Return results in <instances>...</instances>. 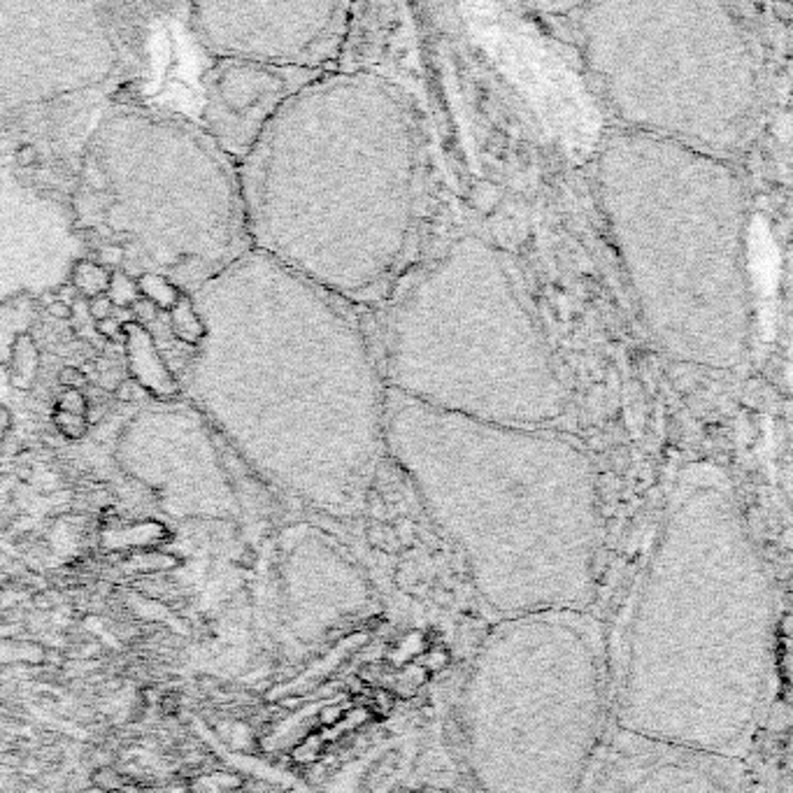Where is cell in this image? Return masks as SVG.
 Here are the masks:
<instances>
[{"label":"cell","instance_id":"obj_9","mask_svg":"<svg viewBox=\"0 0 793 793\" xmlns=\"http://www.w3.org/2000/svg\"><path fill=\"white\" fill-rule=\"evenodd\" d=\"M351 5L240 3L191 5V28L216 59L328 70L347 42Z\"/></svg>","mask_w":793,"mask_h":793},{"label":"cell","instance_id":"obj_11","mask_svg":"<svg viewBox=\"0 0 793 793\" xmlns=\"http://www.w3.org/2000/svg\"><path fill=\"white\" fill-rule=\"evenodd\" d=\"M324 73L216 59L205 73V131L228 161L242 163L281 107Z\"/></svg>","mask_w":793,"mask_h":793},{"label":"cell","instance_id":"obj_16","mask_svg":"<svg viewBox=\"0 0 793 793\" xmlns=\"http://www.w3.org/2000/svg\"><path fill=\"white\" fill-rule=\"evenodd\" d=\"M70 277H73V286L82 296L95 298L107 291L112 272L107 270V268H102L100 263H95V261H77L73 265Z\"/></svg>","mask_w":793,"mask_h":793},{"label":"cell","instance_id":"obj_7","mask_svg":"<svg viewBox=\"0 0 793 793\" xmlns=\"http://www.w3.org/2000/svg\"><path fill=\"white\" fill-rule=\"evenodd\" d=\"M386 389L421 405L519 428H561L570 409L545 330L496 247L460 235L391 307Z\"/></svg>","mask_w":793,"mask_h":793},{"label":"cell","instance_id":"obj_23","mask_svg":"<svg viewBox=\"0 0 793 793\" xmlns=\"http://www.w3.org/2000/svg\"><path fill=\"white\" fill-rule=\"evenodd\" d=\"M112 312H114V305H112V300L105 296V293H102V296L91 298V303H88V315H91L95 321H102V319L112 317Z\"/></svg>","mask_w":793,"mask_h":793},{"label":"cell","instance_id":"obj_19","mask_svg":"<svg viewBox=\"0 0 793 793\" xmlns=\"http://www.w3.org/2000/svg\"><path fill=\"white\" fill-rule=\"evenodd\" d=\"M86 409H88V400L80 389H66V391L59 395V412L80 414V417H84Z\"/></svg>","mask_w":793,"mask_h":793},{"label":"cell","instance_id":"obj_15","mask_svg":"<svg viewBox=\"0 0 793 793\" xmlns=\"http://www.w3.org/2000/svg\"><path fill=\"white\" fill-rule=\"evenodd\" d=\"M136 281H138L140 298H144L147 303H151L161 312H170L172 307L179 303V298H182V291H179L175 284H170L165 277H161V274L147 272V274H140Z\"/></svg>","mask_w":793,"mask_h":793},{"label":"cell","instance_id":"obj_13","mask_svg":"<svg viewBox=\"0 0 793 793\" xmlns=\"http://www.w3.org/2000/svg\"><path fill=\"white\" fill-rule=\"evenodd\" d=\"M168 324H170L172 337H177V340L182 344H187V347H198V344L203 342L205 326H203L200 317H198L196 307H194V303H191V298L187 296V293H182L179 303L170 310Z\"/></svg>","mask_w":793,"mask_h":793},{"label":"cell","instance_id":"obj_3","mask_svg":"<svg viewBox=\"0 0 793 793\" xmlns=\"http://www.w3.org/2000/svg\"><path fill=\"white\" fill-rule=\"evenodd\" d=\"M252 249L349 305L386 298L417 254L421 151L402 88L319 75L238 170Z\"/></svg>","mask_w":793,"mask_h":793},{"label":"cell","instance_id":"obj_6","mask_svg":"<svg viewBox=\"0 0 793 793\" xmlns=\"http://www.w3.org/2000/svg\"><path fill=\"white\" fill-rule=\"evenodd\" d=\"M470 793H581L610 731L605 624L588 607L494 619L458 670Z\"/></svg>","mask_w":793,"mask_h":793},{"label":"cell","instance_id":"obj_1","mask_svg":"<svg viewBox=\"0 0 793 793\" xmlns=\"http://www.w3.org/2000/svg\"><path fill=\"white\" fill-rule=\"evenodd\" d=\"M610 724L742 758L777 673V593L742 507L714 460L670 479L605 626Z\"/></svg>","mask_w":793,"mask_h":793},{"label":"cell","instance_id":"obj_4","mask_svg":"<svg viewBox=\"0 0 793 793\" xmlns=\"http://www.w3.org/2000/svg\"><path fill=\"white\" fill-rule=\"evenodd\" d=\"M384 447L491 622L588 607L607 526L584 442L561 428L442 412L389 389Z\"/></svg>","mask_w":793,"mask_h":793},{"label":"cell","instance_id":"obj_5","mask_svg":"<svg viewBox=\"0 0 793 793\" xmlns=\"http://www.w3.org/2000/svg\"><path fill=\"white\" fill-rule=\"evenodd\" d=\"M598 191L656 347L693 366L740 370L752 300L733 161L619 128L600 147Z\"/></svg>","mask_w":793,"mask_h":793},{"label":"cell","instance_id":"obj_17","mask_svg":"<svg viewBox=\"0 0 793 793\" xmlns=\"http://www.w3.org/2000/svg\"><path fill=\"white\" fill-rule=\"evenodd\" d=\"M105 296L112 300L114 307H121V310H131V307L140 300L138 281L133 279L131 274H126V272H121V270H112L110 286H107Z\"/></svg>","mask_w":793,"mask_h":793},{"label":"cell","instance_id":"obj_8","mask_svg":"<svg viewBox=\"0 0 793 793\" xmlns=\"http://www.w3.org/2000/svg\"><path fill=\"white\" fill-rule=\"evenodd\" d=\"M586 73L624 131L733 161L756 131L761 56L726 5H581Z\"/></svg>","mask_w":793,"mask_h":793},{"label":"cell","instance_id":"obj_12","mask_svg":"<svg viewBox=\"0 0 793 793\" xmlns=\"http://www.w3.org/2000/svg\"><path fill=\"white\" fill-rule=\"evenodd\" d=\"M126 330V351H128V363H131L133 370V380L138 384H142L147 391H153L158 395H177L182 389H179V382L170 375L168 366H165L161 351L153 344L149 330L142 328L140 324L131 321L124 326Z\"/></svg>","mask_w":793,"mask_h":793},{"label":"cell","instance_id":"obj_18","mask_svg":"<svg viewBox=\"0 0 793 793\" xmlns=\"http://www.w3.org/2000/svg\"><path fill=\"white\" fill-rule=\"evenodd\" d=\"M54 421H56V426H59V431H61L63 435H66V438H70V440L82 438V435L86 433V428H88L86 419H84V417H80V414L56 412Z\"/></svg>","mask_w":793,"mask_h":793},{"label":"cell","instance_id":"obj_14","mask_svg":"<svg viewBox=\"0 0 793 793\" xmlns=\"http://www.w3.org/2000/svg\"><path fill=\"white\" fill-rule=\"evenodd\" d=\"M10 380L17 389H28L35 380L37 370V349L26 333L19 335L10 344Z\"/></svg>","mask_w":793,"mask_h":793},{"label":"cell","instance_id":"obj_25","mask_svg":"<svg viewBox=\"0 0 793 793\" xmlns=\"http://www.w3.org/2000/svg\"><path fill=\"white\" fill-rule=\"evenodd\" d=\"M47 312H49L51 317L61 319V321H68V319L73 317V310H70V305L66 303V300H61V298H56L54 303H49L47 305Z\"/></svg>","mask_w":793,"mask_h":793},{"label":"cell","instance_id":"obj_10","mask_svg":"<svg viewBox=\"0 0 793 793\" xmlns=\"http://www.w3.org/2000/svg\"><path fill=\"white\" fill-rule=\"evenodd\" d=\"M581 793H747L742 758L610 726Z\"/></svg>","mask_w":793,"mask_h":793},{"label":"cell","instance_id":"obj_20","mask_svg":"<svg viewBox=\"0 0 793 793\" xmlns=\"http://www.w3.org/2000/svg\"><path fill=\"white\" fill-rule=\"evenodd\" d=\"M114 395H117L121 402H133V400H147L149 398V391L136 380H124L114 386Z\"/></svg>","mask_w":793,"mask_h":793},{"label":"cell","instance_id":"obj_2","mask_svg":"<svg viewBox=\"0 0 793 793\" xmlns=\"http://www.w3.org/2000/svg\"><path fill=\"white\" fill-rule=\"evenodd\" d=\"M194 296L205 337L179 389L242 454L330 514H354L386 458V382L356 307L249 249Z\"/></svg>","mask_w":793,"mask_h":793},{"label":"cell","instance_id":"obj_24","mask_svg":"<svg viewBox=\"0 0 793 793\" xmlns=\"http://www.w3.org/2000/svg\"><path fill=\"white\" fill-rule=\"evenodd\" d=\"M86 382V375L80 368H63L59 375V384L66 389H80Z\"/></svg>","mask_w":793,"mask_h":793},{"label":"cell","instance_id":"obj_22","mask_svg":"<svg viewBox=\"0 0 793 793\" xmlns=\"http://www.w3.org/2000/svg\"><path fill=\"white\" fill-rule=\"evenodd\" d=\"M95 328L102 337H107V340H121L126 342V330H124V324L117 321L114 317H107L102 319V321H95Z\"/></svg>","mask_w":793,"mask_h":793},{"label":"cell","instance_id":"obj_21","mask_svg":"<svg viewBox=\"0 0 793 793\" xmlns=\"http://www.w3.org/2000/svg\"><path fill=\"white\" fill-rule=\"evenodd\" d=\"M15 161L19 168L33 170L40 165V149H37L35 144H19L15 151Z\"/></svg>","mask_w":793,"mask_h":793}]
</instances>
